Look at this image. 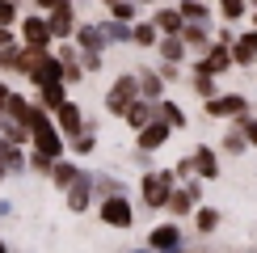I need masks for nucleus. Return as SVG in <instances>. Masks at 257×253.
I'll return each instance as SVG.
<instances>
[{"label":"nucleus","mask_w":257,"mask_h":253,"mask_svg":"<svg viewBox=\"0 0 257 253\" xmlns=\"http://www.w3.org/2000/svg\"><path fill=\"white\" fill-rule=\"evenodd\" d=\"M30 144H34V152L51 156V161H59L68 148H63V131L55 126V118H51V110H34V118H30Z\"/></svg>","instance_id":"obj_1"},{"label":"nucleus","mask_w":257,"mask_h":253,"mask_svg":"<svg viewBox=\"0 0 257 253\" xmlns=\"http://www.w3.org/2000/svg\"><path fill=\"white\" fill-rule=\"evenodd\" d=\"M173 186H177V173H173V169H152V173L139 177V198H144V207L165 211L169 194H173Z\"/></svg>","instance_id":"obj_2"},{"label":"nucleus","mask_w":257,"mask_h":253,"mask_svg":"<svg viewBox=\"0 0 257 253\" xmlns=\"http://www.w3.org/2000/svg\"><path fill=\"white\" fill-rule=\"evenodd\" d=\"M202 110H207V118H228V122H236V118H244V114L253 110V101L244 97V93H215V97L202 101Z\"/></svg>","instance_id":"obj_3"},{"label":"nucleus","mask_w":257,"mask_h":253,"mask_svg":"<svg viewBox=\"0 0 257 253\" xmlns=\"http://www.w3.org/2000/svg\"><path fill=\"white\" fill-rule=\"evenodd\" d=\"M97 215H101L105 228H131L135 224V207H131L126 194H105L101 207H97Z\"/></svg>","instance_id":"obj_4"},{"label":"nucleus","mask_w":257,"mask_h":253,"mask_svg":"<svg viewBox=\"0 0 257 253\" xmlns=\"http://www.w3.org/2000/svg\"><path fill=\"white\" fill-rule=\"evenodd\" d=\"M135 97H139V80L131 76V72H122V76L110 84V93H105V114L122 118V114H126V105H131Z\"/></svg>","instance_id":"obj_5"},{"label":"nucleus","mask_w":257,"mask_h":253,"mask_svg":"<svg viewBox=\"0 0 257 253\" xmlns=\"http://www.w3.org/2000/svg\"><path fill=\"white\" fill-rule=\"evenodd\" d=\"M228 68H232V47H228V42H215V38H211V47L202 51V59H198V68H194V72H211V76H223Z\"/></svg>","instance_id":"obj_6"},{"label":"nucleus","mask_w":257,"mask_h":253,"mask_svg":"<svg viewBox=\"0 0 257 253\" xmlns=\"http://www.w3.org/2000/svg\"><path fill=\"white\" fill-rule=\"evenodd\" d=\"M177 245H186V240H181V224H177V219L156 224L152 232H148V249H152V253H173Z\"/></svg>","instance_id":"obj_7"},{"label":"nucleus","mask_w":257,"mask_h":253,"mask_svg":"<svg viewBox=\"0 0 257 253\" xmlns=\"http://www.w3.org/2000/svg\"><path fill=\"white\" fill-rule=\"evenodd\" d=\"M47 26L55 38H72L76 34V9H72V0H59L55 9H47Z\"/></svg>","instance_id":"obj_8"},{"label":"nucleus","mask_w":257,"mask_h":253,"mask_svg":"<svg viewBox=\"0 0 257 253\" xmlns=\"http://www.w3.org/2000/svg\"><path fill=\"white\" fill-rule=\"evenodd\" d=\"M169 135H173V126H169L165 118H152L148 126H139V131H135V144H139V152H156V148L169 144Z\"/></svg>","instance_id":"obj_9"},{"label":"nucleus","mask_w":257,"mask_h":253,"mask_svg":"<svg viewBox=\"0 0 257 253\" xmlns=\"http://www.w3.org/2000/svg\"><path fill=\"white\" fill-rule=\"evenodd\" d=\"M51 114H55V126L63 131V140H72V135H80V131H84V110H80L76 101H59Z\"/></svg>","instance_id":"obj_10"},{"label":"nucleus","mask_w":257,"mask_h":253,"mask_svg":"<svg viewBox=\"0 0 257 253\" xmlns=\"http://www.w3.org/2000/svg\"><path fill=\"white\" fill-rule=\"evenodd\" d=\"M21 42H26V47H51V42H55V34H51L47 17H38V13L21 17Z\"/></svg>","instance_id":"obj_11"},{"label":"nucleus","mask_w":257,"mask_h":253,"mask_svg":"<svg viewBox=\"0 0 257 253\" xmlns=\"http://www.w3.org/2000/svg\"><path fill=\"white\" fill-rule=\"evenodd\" d=\"M232 63H240V68L257 63V30H244L232 38Z\"/></svg>","instance_id":"obj_12"},{"label":"nucleus","mask_w":257,"mask_h":253,"mask_svg":"<svg viewBox=\"0 0 257 253\" xmlns=\"http://www.w3.org/2000/svg\"><path fill=\"white\" fill-rule=\"evenodd\" d=\"M89 203H93V173H80L76 182L68 186V211H76V215H80Z\"/></svg>","instance_id":"obj_13"},{"label":"nucleus","mask_w":257,"mask_h":253,"mask_svg":"<svg viewBox=\"0 0 257 253\" xmlns=\"http://www.w3.org/2000/svg\"><path fill=\"white\" fill-rule=\"evenodd\" d=\"M190 161H194V173L202 177V182H215V177H219V156L211 152L207 144H198L194 152H190Z\"/></svg>","instance_id":"obj_14"},{"label":"nucleus","mask_w":257,"mask_h":253,"mask_svg":"<svg viewBox=\"0 0 257 253\" xmlns=\"http://www.w3.org/2000/svg\"><path fill=\"white\" fill-rule=\"evenodd\" d=\"M156 118V101H144V97H135L131 105H126V114H122V122L131 126V131H139V126H148Z\"/></svg>","instance_id":"obj_15"},{"label":"nucleus","mask_w":257,"mask_h":253,"mask_svg":"<svg viewBox=\"0 0 257 253\" xmlns=\"http://www.w3.org/2000/svg\"><path fill=\"white\" fill-rule=\"evenodd\" d=\"M181 42L186 47H194V51H207L211 47V30H207V21H181Z\"/></svg>","instance_id":"obj_16"},{"label":"nucleus","mask_w":257,"mask_h":253,"mask_svg":"<svg viewBox=\"0 0 257 253\" xmlns=\"http://www.w3.org/2000/svg\"><path fill=\"white\" fill-rule=\"evenodd\" d=\"M135 80H139V97H144V101H160V97H165V76H160V72H135Z\"/></svg>","instance_id":"obj_17"},{"label":"nucleus","mask_w":257,"mask_h":253,"mask_svg":"<svg viewBox=\"0 0 257 253\" xmlns=\"http://www.w3.org/2000/svg\"><path fill=\"white\" fill-rule=\"evenodd\" d=\"M194 203H198V198L190 194V186H173V194H169L165 211H169L173 219H181V215H190V211H194Z\"/></svg>","instance_id":"obj_18"},{"label":"nucleus","mask_w":257,"mask_h":253,"mask_svg":"<svg viewBox=\"0 0 257 253\" xmlns=\"http://www.w3.org/2000/svg\"><path fill=\"white\" fill-rule=\"evenodd\" d=\"M76 51H105L110 42H105V34H101V26H76Z\"/></svg>","instance_id":"obj_19"},{"label":"nucleus","mask_w":257,"mask_h":253,"mask_svg":"<svg viewBox=\"0 0 257 253\" xmlns=\"http://www.w3.org/2000/svg\"><path fill=\"white\" fill-rule=\"evenodd\" d=\"M156 42H160V30H156V21H131V47L148 51V47H156Z\"/></svg>","instance_id":"obj_20"},{"label":"nucleus","mask_w":257,"mask_h":253,"mask_svg":"<svg viewBox=\"0 0 257 253\" xmlns=\"http://www.w3.org/2000/svg\"><path fill=\"white\" fill-rule=\"evenodd\" d=\"M59 101H68V84H63V80H47V84H38V105H42V110H55Z\"/></svg>","instance_id":"obj_21"},{"label":"nucleus","mask_w":257,"mask_h":253,"mask_svg":"<svg viewBox=\"0 0 257 253\" xmlns=\"http://www.w3.org/2000/svg\"><path fill=\"white\" fill-rule=\"evenodd\" d=\"M156 51H160V59H169V63H186V42H181V34H160Z\"/></svg>","instance_id":"obj_22"},{"label":"nucleus","mask_w":257,"mask_h":253,"mask_svg":"<svg viewBox=\"0 0 257 253\" xmlns=\"http://www.w3.org/2000/svg\"><path fill=\"white\" fill-rule=\"evenodd\" d=\"M80 173H84V169H76V165H72V161H63V156H59V161L51 165V173H47V177H51V182H55L59 190H68V186L76 182Z\"/></svg>","instance_id":"obj_23"},{"label":"nucleus","mask_w":257,"mask_h":253,"mask_svg":"<svg viewBox=\"0 0 257 253\" xmlns=\"http://www.w3.org/2000/svg\"><path fill=\"white\" fill-rule=\"evenodd\" d=\"M156 118H165L173 131H181V126L190 122V118H186V110H181L177 101H169V97H160V101H156Z\"/></svg>","instance_id":"obj_24"},{"label":"nucleus","mask_w":257,"mask_h":253,"mask_svg":"<svg viewBox=\"0 0 257 253\" xmlns=\"http://www.w3.org/2000/svg\"><path fill=\"white\" fill-rule=\"evenodd\" d=\"M34 110H38L34 101H26L21 93H9V105H5V114H13L17 122H26V126H30V118H34Z\"/></svg>","instance_id":"obj_25"},{"label":"nucleus","mask_w":257,"mask_h":253,"mask_svg":"<svg viewBox=\"0 0 257 253\" xmlns=\"http://www.w3.org/2000/svg\"><path fill=\"white\" fill-rule=\"evenodd\" d=\"M101 34H105V42H118V47H126L131 42V21H101Z\"/></svg>","instance_id":"obj_26"},{"label":"nucleus","mask_w":257,"mask_h":253,"mask_svg":"<svg viewBox=\"0 0 257 253\" xmlns=\"http://www.w3.org/2000/svg\"><path fill=\"white\" fill-rule=\"evenodd\" d=\"M177 13H181V21H211L207 0H177Z\"/></svg>","instance_id":"obj_27"},{"label":"nucleus","mask_w":257,"mask_h":253,"mask_svg":"<svg viewBox=\"0 0 257 253\" xmlns=\"http://www.w3.org/2000/svg\"><path fill=\"white\" fill-rule=\"evenodd\" d=\"M152 21H156V30H160V34H177V30H181V13H177V5H165Z\"/></svg>","instance_id":"obj_28"},{"label":"nucleus","mask_w":257,"mask_h":253,"mask_svg":"<svg viewBox=\"0 0 257 253\" xmlns=\"http://www.w3.org/2000/svg\"><path fill=\"white\" fill-rule=\"evenodd\" d=\"M72 156H93L97 152V131H89V126H84L80 135H72V148H68Z\"/></svg>","instance_id":"obj_29"},{"label":"nucleus","mask_w":257,"mask_h":253,"mask_svg":"<svg viewBox=\"0 0 257 253\" xmlns=\"http://www.w3.org/2000/svg\"><path fill=\"white\" fill-rule=\"evenodd\" d=\"M105 9H110L114 21H135L139 17V0H105Z\"/></svg>","instance_id":"obj_30"},{"label":"nucleus","mask_w":257,"mask_h":253,"mask_svg":"<svg viewBox=\"0 0 257 253\" xmlns=\"http://www.w3.org/2000/svg\"><path fill=\"white\" fill-rule=\"evenodd\" d=\"M244 148H249V140H244L240 122H232V126H228V135H223V152H232V156H244Z\"/></svg>","instance_id":"obj_31"},{"label":"nucleus","mask_w":257,"mask_h":253,"mask_svg":"<svg viewBox=\"0 0 257 253\" xmlns=\"http://www.w3.org/2000/svg\"><path fill=\"white\" fill-rule=\"evenodd\" d=\"M190 84H194V93H198L202 101L219 93V84H215V76H211V72H194V76H190Z\"/></svg>","instance_id":"obj_32"},{"label":"nucleus","mask_w":257,"mask_h":253,"mask_svg":"<svg viewBox=\"0 0 257 253\" xmlns=\"http://www.w3.org/2000/svg\"><path fill=\"white\" fill-rule=\"evenodd\" d=\"M194 228L202 232V236L215 232V228H219V211H215V207H198V211H194Z\"/></svg>","instance_id":"obj_33"},{"label":"nucleus","mask_w":257,"mask_h":253,"mask_svg":"<svg viewBox=\"0 0 257 253\" xmlns=\"http://www.w3.org/2000/svg\"><path fill=\"white\" fill-rule=\"evenodd\" d=\"M244 9H249L244 0H219V17H223V21H240Z\"/></svg>","instance_id":"obj_34"},{"label":"nucleus","mask_w":257,"mask_h":253,"mask_svg":"<svg viewBox=\"0 0 257 253\" xmlns=\"http://www.w3.org/2000/svg\"><path fill=\"white\" fill-rule=\"evenodd\" d=\"M93 190L105 198V194H122V182L118 177H93Z\"/></svg>","instance_id":"obj_35"},{"label":"nucleus","mask_w":257,"mask_h":253,"mask_svg":"<svg viewBox=\"0 0 257 253\" xmlns=\"http://www.w3.org/2000/svg\"><path fill=\"white\" fill-rule=\"evenodd\" d=\"M240 122V131H244V140H249V148H257V114L249 110V114H244V118H236Z\"/></svg>","instance_id":"obj_36"},{"label":"nucleus","mask_w":257,"mask_h":253,"mask_svg":"<svg viewBox=\"0 0 257 253\" xmlns=\"http://www.w3.org/2000/svg\"><path fill=\"white\" fill-rule=\"evenodd\" d=\"M17 21V0H0V26H13Z\"/></svg>","instance_id":"obj_37"},{"label":"nucleus","mask_w":257,"mask_h":253,"mask_svg":"<svg viewBox=\"0 0 257 253\" xmlns=\"http://www.w3.org/2000/svg\"><path fill=\"white\" fill-rule=\"evenodd\" d=\"M80 63H84V72H97L101 68V51H80Z\"/></svg>","instance_id":"obj_38"},{"label":"nucleus","mask_w":257,"mask_h":253,"mask_svg":"<svg viewBox=\"0 0 257 253\" xmlns=\"http://www.w3.org/2000/svg\"><path fill=\"white\" fill-rule=\"evenodd\" d=\"M51 165H55V161H51V156H42V152L30 156V169H38V173H51Z\"/></svg>","instance_id":"obj_39"},{"label":"nucleus","mask_w":257,"mask_h":253,"mask_svg":"<svg viewBox=\"0 0 257 253\" xmlns=\"http://www.w3.org/2000/svg\"><path fill=\"white\" fill-rule=\"evenodd\" d=\"M173 173H177V177H198V173H194V161H190V156H186V161H177V169H173Z\"/></svg>","instance_id":"obj_40"},{"label":"nucleus","mask_w":257,"mask_h":253,"mask_svg":"<svg viewBox=\"0 0 257 253\" xmlns=\"http://www.w3.org/2000/svg\"><path fill=\"white\" fill-rule=\"evenodd\" d=\"M0 47H13V26H0Z\"/></svg>","instance_id":"obj_41"},{"label":"nucleus","mask_w":257,"mask_h":253,"mask_svg":"<svg viewBox=\"0 0 257 253\" xmlns=\"http://www.w3.org/2000/svg\"><path fill=\"white\" fill-rule=\"evenodd\" d=\"M9 93H13V89H9V84L0 80V114H5V105H9Z\"/></svg>","instance_id":"obj_42"},{"label":"nucleus","mask_w":257,"mask_h":253,"mask_svg":"<svg viewBox=\"0 0 257 253\" xmlns=\"http://www.w3.org/2000/svg\"><path fill=\"white\" fill-rule=\"evenodd\" d=\"M34 5L42 9V13H47V9H55V5H59V0H34Z\"/></svg>","instance_id":"obj_43"},{"label":"nucleus","mask_w":257,"mask_h":253,"mask_svg":"<svg viewBox=\"0 0 257 253\" xmlns=\"http://www.w3.org/2000/svg\"><path fill=\"white\" fill-rule=\"evenodd\" d=\"M5 177H9V165H5V156H0V182H5Z\"/></svg>","instance_id":"obj_44"},{"label":"nucleus","mask_w":257,"mask_h":253,"mask_svg":"<svg viewBox=\"0 0 257 253\" xmlns=\"http://www.w3.org/2000/svg\"><path fill=\"white\" fill-rule=\"evenodd\" d=\"M173 253H202V249H186V245H177V249H173Z\"/></svg>","instance_id":"obj_45"},{"label":"nucleus","mask_w":257,"mask_h":253,"mask_svg":"<svg viewBox=\"0 0 257 253\" xmlns=\"http://www.w3.org/2000/svg\"><path fill=\"white\" fill-rule=\"evenodd\" d=\"M244 5H249V9H257V0H244Z\"/></svg>","instance_id":"obj_46"},{"label":"nucleus","mask_w":257,"mask_h":253,"mask_svg":"<svg viewBox=\"0 0 257 253\" xmlns=\"http://www.w3.org/2000/svg\"><path fill=\"white\" fill-rule=\"evenodd\" d=\"M0 253H9V245H5V240H0Z\"/></svg>","instance_id":"obj_47"},{"label":"nucleus","mask_w":257,"mask_h":253,"mask_svg":"<svg viewBox=\"0 0 257 253\" xmlns=\"http://www.w3.org/2000/svg\"><path fill=\"white\" fill-rule=\"evenodd\" d=\"M253 30H257V9H253Z\"/></svg>","instance_id":"obj_48"},{"label":"nucleus","mask_w":257,"mask_h":253,"mask_svg":"<svg viewBox=\"0 0 257 253\" xmlns=\"http://www.w3.org/2000/svg\"><path fill=\"white\" fill-rule=\"evenodd\" d=\"M139 5H152V0H139Z\"/></svg>","instance_id":"obj_49"},{"label":"nucleus","mask_w":257,"mask_h":253,"mask_svg":"<svg viewBox=\"0 0 257 253\" xmlns=\"http://www.w3.org/2000/svg\"><path fill=\"white\" fill-rule=\"evenodd\" d=\"M165 5H173V0H165Z\"/></svg>","instance_id":"obj_50"},{"label":"nucleus","mask_w":257,"mask_h":253,"mask_svg":"<svg viewBox=\"0 0 257 253\" xmlns=\"http://www.w3.org/2000/svg\"><path fill=\"white\" fill-rule=\"evenodd\" d=\"M144 253H152V249H144Z\"/></svg>","instance_id":"obj_51"},{"label":"nucleus","mask_w":257,"mask_h":253,"mask_svg":"<svg viewBox=\"0 0 257 253\" xmlns=\"http://www.w3.org/2000/svg\"><path fill=\"white\" fill-rule=\"evenodd\" d=\"M253 114H257V110H253Z\"/></svg>","instance_id":"obj_52"}]
</instances>
